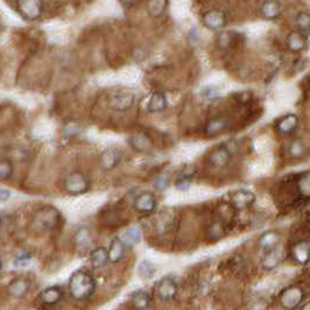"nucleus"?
<instances>
[{
	"label": "nucleus",
	"mask_w": 310,
	"mask_h": 310,
	"mask_svg": "<svg viewBox=\"0 0 310 310\" xmlns=\"http://www.w3.org/2000/svg\"><path fill=\"white\" fill-rule=\"evenodd\" d=\"M94 280L89 273L78 271L70 276L69 292L74 299L77 301H83L89 299L94 292Z\"/></svg>",
	"instance_id": "1"
},
{
	"label": "nucleus",
	"mask_w": 310,
	"mask_h": 310,
	"mask_svg": "<svg viewBox=\"0 0 310 310\" xmlns=\"http://www.w3.org/2000/svg\"><path fill=\"white\" fill-rule=\"evenodd\" d=\"M60 213L53 206H43L36 210L32 218V227L36 233H47L59 224Z\"/></svg>",
	"instance_id": "2"
},
{
	"label": "nucleus",
	"mask_w": 310,
	"mask_h": 310,
	"mask_svg": "<svg viewBox=\"0 0 310 310\" xmlns=\"http://www.w3.org/2000/svg\"><path fill=\"white\" fill-rule=\"evenodd\" d=\"M90 182L84 174L80 172H73L64 181V189L71 195H81L89 190Z\"/></svg>",
	"instance_id": "3"
},
{
	"label": "nucleus",
	"mask_w": 310,
	"mask_h": 310,
	"mask_svg": "<svg viewBox=\"0 0 310 310\" xmlns=\"http://www.w3.org/2000/svg\"><path fill=\"white\" fill-rule=\"evenodd\" d=\"M19 13L27 20L39 19L43 12L42 0H18Z\"/></svg>",
	"instance_id": "4"
},
{
	"label": "nucleus",
	"mask_w": 310,
	"mask_h": 310,
	"mask_svg": "<svg viewBox=\"0 0 310 310\" xmlns=\"http://www.w3.org/2000/svg\"><path fill=\"white\" fill-rule=\"evenodd\" d=\"M303 292L299 287H289L281 293L280 302L281 305L287 310L297 308L303 300Z\"/></svg>",
	"instance_id": "5"
},
{
	"label": "nucleus",
	"mask_w": 310,
	"mask_h": 310,
	"mask_svg": "<svg viewBox=\"0 0 310 310\" xmlns=\"http://www.w3.org/2000/svg\"><path fill=\"white\" fill-rule=\"evenodd\" d=\"M202 22L210 31H220L226 25V15L221 10H210L204 13Z\"/></svg>",
	"instance_id": "6"
},
{
	"label": "nucleus",
	"mask_w": 310,
	"mask_h": 310,
	"mask_svg": "<svg viewBox=\"0 0 310 310\" xmlns=\"http://www.w3.org/2000/svg\"><path fill=\"white\" fill-rule=\"evenodd\" d=\"M134 104V94L127 91H119L111 98L110 105L115 111H126Z\"/></svg>",
	"instance_id": "7"
},
{
	"label": "nucleus",
	"mask_w": 310,
	"mask_h": 310,
	"mask_svg": "<svg viewBox=\"0 0 310 310\" xmlns=\"http://www.w3.org/2000/svg\"><path fill=\"white\" fill-rule=\"evenodd\" d=\"M122 161V153L117 148H107L101 154V167L104 171H111L118 166Z\"/></svg>",
	"instance_id": "8"
},
{
	"label": "nucleus",
	"mask_w": 310,
	"mask_h": 310,
	"mask_svg": "<svg viewBox=\"0 0 310 310\" xmlns=\"http://www.w3.org/2000/svg\"><path fill=\"white\" fill-rule=\"evenodd\" d=\"M255 202V195L249 190H237L231 195V203L237 209H246Z\"/></svg>",
	"instance_id": "9"
},
{
	"label": "nucleus",
	"mask_w": 310,
	"mask_h": 310,
	"mask_svg": "<svg viewBox=\"0 0 310 310\" xmlns=\"http://www.w3.org/2000/svg\"><path fill=\"white\" fill-rule=\"evenodd\" d=\"M134 208L136 211L142 213H150L153 212L156 208V201L155 197L152 195L151 193H142L135 198L134 201Z\"/></svg>",
	"instance_id": "10"
},
{
	"label": "nucleus",
	"mask_w": 310,
	"mask_h": 310,
	"mask_svg": "<svg viewBox=\"0 0 310 310\" xmlns=\"http://www.w3.org/2000/svg\"><path fill=\"white\" fill-rule=\"evenodd\" d=\"M231 160V152L226 146H220L216 150L211 152L209 156V162L212 164L213 167L222 168L225 167Z\"/></svg>",
	"instance_id": "11"
},
{
	"label": "nucleus",
	"mask_w": 310,
	"mask_h": 310,
	"mask_svg": "<svg viewBox=\"0 0 310 310\" xmlns=\"http://www.w3.org/2000/svg\"><path fill=\"white\" fill-rule=\"evenodd\" d=\"M299 126V118L295 114H287L280 119L276 124L275 129L282 135H289L294 133Z\"/></svg>",
	"instance_id": "12"
},
{
	"label": "nucleus",
	"mask_w": 310,
	"mask_h": 310,
	"mask_svg": "<svg viewBox=\"0 0 310 310\" xmlns=\"http://www.w3.org/2000/svg\"><path fill=\"white\" fill-rule=\"evenodd\" d=\"M177 287L176 283L172 279L161 280L158 286H156V294L163 301L173 300L176 295Z\"/></svg>",
	"instance_id": "13"
},
{
	"label": "nucleus",
	"mask_w": 310,
	"mask_h": 310,
	"mask_svg": "<svg viewBox=\"0 0 310 310\" xmlns=\"http://www.w3.org/2000/svg\"><path fill=\"white\" fill-rule=\"evenodd\" d=\"M286 44L292 53H301L307 48V38L299 31L292 32L286 40Z\"/></svg>",
	"instance_id": "14"
},
{
	"label": "nucleus",
	"mask_w": 310,
	"mask_h": 310,
	"mask_svg": "<svg viewBox=\"0 0 310 310\" xmlns=\"http://www.w3.org/2000/svg\"><path fill=\"white\" fill-rule=\"evenodd\" d=\"M31 282L27 279H15L11 281L7 286V293L14 299H20L25 296L30 291Z\"/></svg>",
	"instance_id": "15"
},
{
	"label": "nucleus",
	"mask_w": 310,
	"mask_h": 310,
	"mask_svg": "<svg viewBox=\"0 0 310 310\" xmlns=\"http://www.w3.org/2000/svg\"><path fill=\"white\" fill-rule=\"evenodd\" d=\"M260 12L265 19L274 20L281 14V4L278 0H265L260 7Z\"/></svg>",
	"instance_id": "16"
},
{
	"label": "nucleus",
	"mask_w": 310,
	"mask_h": 310,
	"mask_svg": "<svg viewBox=\"0 0 310 310\" xmlns=\"http://www.w3.org/2000/svg\"><path fill=\"white\" fill-rule=\"evenodd\" d=\"M167 106V98L164 96L163 92H160V91H156L151 96L150 101H148L147 104V110L148 112H161L166 109Z\"/></svg>",
	"instance_id": "17"
},
{
	"label": "nucleus",
	"mask_w": 310,
	"mask_h": 310,
	"mask_svg": "<svg viewBox=\"0 0 310 310\" xmlns=\"http://www.w3.org/2000/svg\"><path fill=\"white\" fill-rule=\"evenodd\" d=\"M124 251H125V244H124L123 239L121 238H113L112 242L110 244L109 249V260L112 264L121 261V259L124 255Z\"/></svg>",
	"instance_id": "18"
},
{
	"label": "nucleus",
	"mask_w": 310,
	"mask_h": 310,
	"mask_svg": "<svg viewBox=\"0 0 310 310\" xmlns=\"http://www.w3.org/2000/svg\"><path fill=\"white\" fill-rule=\"evenodd\" d=\"M62 299V292L59 287H48L44 291L41 292L40 300L42 301L44 304L53 305L60 302Z\"/></svg>",
	"instance_id": "19"
},
{
	"label": "nucleus",
	"mask_w": 310,
	"mask_h": 310,
	"mask_svg": "<svg viewBox=\"0 0 310 310\" xmlns=\"http://www.w3.org/2000/svg\"><path fill=\"white\" fill-rule=\"evenodd\" d=\"M130 145L138 152H147L151 150L152 141L146 134L136 133L130 138Z\"/></svg>",
	"instance_id": "20"
},
{
	"label": "nucleus",
	"mask_w": 310,
	"mask_h": 310,
	"mask_svg": "<svg viewBox=\"0 0 310 310\" xmlns=\"http://www.w3.org/2000/svg\"><path fill=\"white\" fill-rule=\"evenodd\" d=\"M259 243L263 249L265 250V252L278 249V245L280 243V235L278 232H275V231H267V232L261 235Z\"/></svg>",
	"instance_id": "21"
},
{
	"label": "nucleus",
	"mask_w": 310,
	"mask_h": 310,
	"mask_svg": "<svg viewBox=\"0 0 310 310\" xmlns=\"http://www.w3.org/2000/svg\"><path fill=\"white\" fill-rule=\"evenodd\" d=\"M90 260L93 267L99 268L104 267L109 260V251H106L104 247H97L90 253Z\"/></svg>",
	"instance_id": "22"
},
{
	"label": "nucleus",
	"mask_w": 310,
	"mask_h": 310,
	"mask_svg": "<svg viewBox=\"0 0 310 310\" xmlns=\"http://www.w3.org/2000/svg\"><path fill=\"white\" fill-rule=\"evenodd\" d=\"M293 255L299 264H307L310 260V246L308 243L301 242L293 247Z\"/></svg>",
	"instance_id": "23"
},
{
	"label": "nucleus",
	"mask_w": 310,
	"mask_h": 310,
	"mask_svg": "<svg viewBox=\"0 0 310 310\" xmlns=\"http://www.w3.org/2000/svg\"><path fill=\"white\" fill-rule=\"evenodd\" d=\"M227 127V121L223 117H217V118H212L206 123L205 125V133L208 135H216L218 133H221L222 131H224Z\"/></svg>",
	"instance_id": "24"
},
{
	"label": "nucleus",
	"mask_w": 310,
	"mask_h": 310,
	"mask_svg": "<svg viewBox=\"0 0 310 310\" xmlns=\"http://www.w3.org/2000/svg\"><path fill=\"white\" fill-rule=\"evenodd\" d=\"M168 6V0H148L147 3V12L148 14L154 16H160L166 11Z\"/></svg>",
	"instance_id": "25"
},
{
	"label": "nucleus",
	"mask_w": 310,
	"mask_h": 310,
	"mask_svg": "<svg viewBox=\"0 0 310 310\" xmlns=\"http://www.w3.org/2000/svg\"><path fill=\"white\" fill-rule=\"evenodd\" d=\"M132 304H133V307L136 310H145L148 308V305H150V296H148L147 293H145L142 291L135 292L133 295H132Z\"/></svg>",
	"instance_id": "26"
},
{
	"label": "nucleus",
	"mask_w": 310,
	"mask_h": 310,
	"mask_svg": "<svg viewBox=\"0 0 310 310\" xmlns=\"http://www.w3.org/2000/svg\"><path fill=\"white\" fill-rule=\"evenodd\" d=\"M280 261V253L278 249L271 250V251H266L265 254L263 257V266L266 268V270H272L278 266V264Z\"/></svg>",
	"instance_id": "27"
},
{
	"label": "nucleus",
	"mask_w": 310,
	"mask_h": 310,
	"mask_svg": "<svg viewBox=\"0 0 310 310\" xmlns=\"http://www.w3.org/2000/svg\"><path fill=\"white\" fill-rule=\"evenodd\" d=\"M297 189H299L301 197L310 198V171L304 172L300 175L299 182H297Z\"/></svg>",
	"instance_id": "28"
},
{
	"label": "nucleus",
	"mask_w": 310,
	"mask_h": 310,
	"mask_svg": "<svg viewBox=\"0 0 310 310\" xmlns=\"http://www.w3.org/2000/svg\"><path fill=\"white\" fill-rule=\"evenodd\" d=\"M74 241H75L76 246L80 247V249H85V247H88L91 243V234L88 227L85 226L81 227V229L76 232Z\"/></svg>",
	"instance_id": "29"
},
{
	"label": "nucleus",
	"mask_w": 310,
	"mask_h": 310,
	"mask_svg": "<svg viewBox=\"0 0 310 310\" xmlns=\"http://www.w3.org/2000/svg\"><path fill=\"white\" fill-rule=\"evenodd\" d=\"M296 26L299 28V32L302 34H308L310 33V13L309 12H300L296 15Z\"/></svg>",
	"instance_id": "30"
},
{
	"label": "nucleus",
	"mask_w": 310,
	"mask_h": 310,
	"mask_svg": "<svg viewBox=\"0 0 310 310\" xmlns=\"http://www.w3.org/2000/svg\"><path fill=\"white\" fill-rule=\"evenodd\" d=\"M155 271H156V267H155L154 264H152L150 261H146V260H144V261L140 263V265L138 267L139 275L145 280L152 279L155 274Z\"/></svg>",
	"instance_id": "31"
},
{
	"label": "nucleus",
	"mask_w": 310,
	"mask_h": 310,
	"mask_svg": "<svg viewBox=\"0 0 310 310\" xmlns=\"http://www.w3.org/2000/svg\"><path fill=\"white\" fill-rule=\"evenodd\" d=\"M193 177H194V173H182V174L179 176V179L175 182V187L176 189H179L180 192H184V190H188L192 185L193 182Z\"/></svg>",
	"instance_id": "32"
},
{
	"label": "nucleus",
	"mask_w": 310,
	"mask_h": 310,
	"mask_svg": "<svg viewBox=\"0 0 310 310\" xmlns=\"http://www.w3.org/2000/svg\"><path fill=\"white\" fill-rule=\"evenodd\" d=\"M289 154L294 159H301L305 154V146L300 140H294L289 146Z\"/></svg>",
	"instance_id": "33"
},
{
	"label": "nucleus",
	"mask_w": 310,
	"mask_h": 310,
	"mask_svg": "<svg viewBox=\"0 0 310 310\" xmlns=\"http://www.w3.org/2000/svg\"><path fill=\"white\" fill-rule=\"evenodd\" d=\"M223 234H224V229H223L221 223H213L206 229V235L210 241H217V239L223 237Z\"/></svg>",
	"instance_id": "34"
},
{
	"label": "nucleus",
	"mask_w": 310,
	"mask_h": 310,
	"mask_svg": "<svg viewBox=\"0 0 310 310\" xmlns=\"http://www.w3.org/2000/svg\"><path fill=\"white\" fill-rule=\"evenodd\" d=\"M13 174V166H12L11 161L3 159L2 162H0V176H2V180H8Z\"/></svg>",
	"instance_id": "35"
},
{
	"label": "nucleus",
	"mask_w": 310,
	"mask_h": 310,
	"mask_svg": "<svg viewBox=\"0 0 310 310\" xmlns=\"http://www.w3.org/2000/svg\"><path fill=\"white\" fill-rule=\"evenodd\" d=\"M124 239H125L126 243L136 244L140 242V230L135 226L129 227V229L125 231V233H124Z\"/></svg>",
	"instance_id": "36"
},
{
	"label": "nucleus",
	"mask_w": 310,
	"mask_h": 310,
	"mask_svg": "<svg viewBox=\"0 0 310 310\" xmlns=\"http://www.w3.org/2000/svg\"><path fill=\"white\" fill-rule=\"evenodd\" d=\"M32 260V255L30 253H20L14 259V265L16 267H27Z\"/></svg>",
	"instance_id": "37"
},
{
	"label": "nucleus",
	"mask_w": 310,
	"mask_h": 310,
	"mask_svg": "<svg viewBox=\"0 0 310 310\" xmlns=\"http://www.w3.org/2000/svg\"><path fill=\"white\" fill-rule=\"evenodd\" d=\"M166 184H167V181L164 179H159V180H156V182H155V187L159 188L160 190H162Z\"/></svg>",
	"instance_id": "38"
},
{
	"label": "nucleus",
	"mask_w": 310,
	"mask_h": 310,
	"mask_svg": "<svg viewBox=\"0 0 310 310\" xmlns=\"http://www.w3.org/2000/svg\"><path fill=\"white\" fill-rule=\"evenodd\" d=\"M11 196V193L8 192L6 189H2V201L5 202L6 200H8V197Z\"/></svg>",
	"instance_id": "39"
},
{
	"label": "nucleus",
	"mask_w": 310,
	"mask_h": 310,
	"mask_svg": "<svg viewBox=\"0 0 310 310\" xmlns=\"http://www.w3.org/2000/svg\"><path fill=\"white\" fill-rule=\"evenodd\" d=\"M121 2H122V4H123L124 6L129 7V6L133 5V4L135 3V0H121Z\"/></svg>",
	"instance_id": "40"
},
{
	"label": "nucleus",
	"mask_w": 310,
	"mask_h": 310,
	"mask_svg": "<svg viewBox=\"0 0 310 310\" xmlns=\"http://www.w3.org/2000/svg\"><path fill=\"white\" fill-rule=\"evenodd\" d=\"M302 310H310V302L309 303H307L304 305V307L302 308Z\"/></svg>",
	"instance_id": "41"
}]
</instances>
